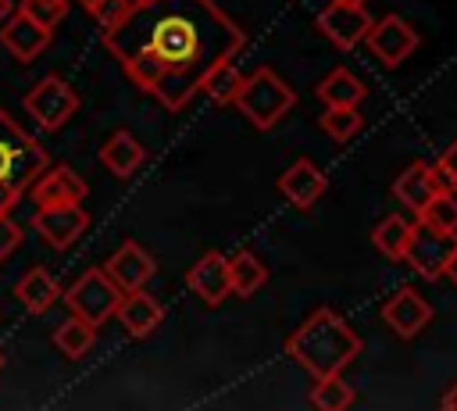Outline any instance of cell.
Listing matches in <instances>:
<instances>
[{"mask_svg":"<svg viewBox=\"0 0 457 411\" xmlns=\"http://www.w3.org/2000/svg\"><path fill=\"white\" fill-rule=\"evenodd\" d=\"M79 4H86V0H79Z\"/></svg>","mask_w":457,"mask_h":411,"instance_id":"obj_37","label":"cell"},{"mask_svg":"<svg viewBox=\"0 0 457 411\" xmlns=\"http://www.w3.org/2000/svg\"><path fill=\"white\" fill-rule=\"evenodd\" d=\"M453 250H457V232H443V229H432V225H425V222L414 218L411 239L403 247V261L421 279H439Z\"/></svg>","mask_w":457,"mask_h":411,"instance_id":"obj_7","label":"cell"},{"mask_svg":"<svg viewBox=\"0 0 457 411\" xmlns=\"http://www.w3.org/2000/svg\"><path fill=\"white\" fill-rule=\"evenodd\" d=\"M318 100L325 107H357L364 100V82L350 68H332L318 82Z\"/></svg>","mask_w":457,"mask_h":411,"instance_id":"obj_21","label":"cell"},{"mask_svg":"<svg viewBox=\"0 0 457 411\" xmlns=\"http://www.w3.org/2000/svg\"><path fill=\"white\" fill-rule=\"evenodd\" d=\"M136 4H143V0H125V7H129V11H132V7H136Z\"/></svg>","mask_w":457,"mask_h":411,"instance_id":"obj_35","label":"cell"},{"mask_svg":"<svg viewBox=\"0 0 457 411\" xmlns=\"http://www.w3.org/2000/svg\"><path fill=\"white\" fill-rule=\"evenodd\" d=\"M318 125H321V132H325L328 139L346 143V139H353V136L361 132L364 118H361L357 107H325V114L318 118Z\"/></svg>","mask_w":457,"mask_h":411,"instance_id":"obj_27","label":"cell"},{"mask_svg":"<svg viewBox=\"0 0 457 411\" xmlns=\"http://www.w3.org/2000/svg\"><path fill=\"white\" fill-rule=\"evenodd\" d=\"M104 272L111 275V282H114L121 293H129V289H143V286L154 279L157 264H154V257H150L136 239H125V243L104 261Z\"/></svg>","mask_w":457,"mask_h":411,"instance_id":"obj_15","label":"cell"},{"mask_svg":"<svg viewBox=\"0 0 457 411\" xmlns=\"http://www.w3.org/2000/svg\"><path fill=\"white\" fill-rule=\"evenodd\" d=\"M68 4H71V0H21V4H18V11H25L32 21H39V25L54 29V25L68 14Z\"/></svg>","mask_w":457,"mask_h":411,"instance_id":"obj_29","label":"cell"},{"mask_svg":"<svg viewBox=\"0 0 457 411\" xmlns=\"http://www.w3.org/2000/svg\"><path fill=\"white\" fill-rule=\"evenodd\" d=\"M61 300H64L68 315H79L100 329L107 318H114L121 289L111 282V275L104 268H86L68 289H61Z\"/></svg>","mask_w":457,"mask_h":411,"instance_id":"obj_5","label":"cell"},{"mask_svg":"<svg viewBox=\"0 0 457 411\" xmlns=\"http://www.w3.org/2000/svg\"><path fill=\"white\" fill-rule=\"evenodd\" d=\"M264 282H268V268L257 254L239 250V254L228 257V286H232L236 297H253Z\"/></svg>","mask_w":457,"mask_h":411,"instance_id":"obj_22","label":"cell"},{"mask_svg":"<svg viewBox=\"0 0 457 411\" xmlns=\"http://www.w3.org/2000/svg\"><path fill=\"white\" fill-rule=\"evenodd\" d=\"M11 11H14V7H11V0H0V21H4Z\"/></svg>","mask_w":457,"mask_h":411,"instance_id":"obj_34","label":"cell"},{"mask_svg":"<svg viewBox=\"0 0 457 411\" xmlns=\"http://www.w3.org/2000/svg\"><path fill=\"white\" fill-rule=\"evenodd\" d=\"M436 168H439V172L450 179V186L457 189V139H453V143L443 150V157H439V164H436Z\"/></svg>","mask_w":457,"mask_h":411,"instance_id":"obj_31","label":"cell"},{"mask_svg":"<svg viewBox=\"0 0 457 411\" xmlns=\"http://www.w3.org/2000/svg\"><path fill=\"white\" fill-rule=\"evenodd\" d=\"M100 161H104V168H107L111 175L129 179V175L146 161V150H143V143H139L129 129H114V132L104 139V147H100Z\"/></svg>","mask_w":457,"mask_h":411,"instance_id":"obj_20","label":"cell"},{"mask_svg":"<svg viewBox=\"0 0 457 411\" xmlns=\"http://www.w3.org/2000/svg\"><path fill=\"white\" fill-rule=\"evenodd\" d=\"M353 400H357V393H353V386L343 379V372H332V375H318V379H314L311 404H314L318 411H346Z\"/></svg>","mask_w":457,"mask_h":411,"instance_id":"obj_25","label":"cell"},{"mask_svg":"<svg viewBox=\"0 0 457 411\" xmlns=\"http://www.w3.org/2000/svg\"><path fill=\"white\" fill-rule=\"evenodd\" d=\"M368 46L386 68H400L414 50H418V32L400 18V14H382L368 29Z\"/></svg>","mask_w":457,"mask_h":411,"instance_id":"obj_10","label":"cell"},{"mask_svg":"<svg viewBox=\"0 0 457 411\" xmlns=\"http://www.w3.org/2000/svg\"><path fill=\"white\" fill-rule=\"evenodd\" d=\"M443 275H446V279H450V282L457 286V250L450 254V261H446V268H443Z\"/></svg>","mask_w":457,"mask_h":411,"instance_id":"obj_32","label":"cell"},{"mask_svg":"<svg viewBox=\"0 0 457 411\" xmlns=\"http://www.w3.org/2000/svg\"><path fill=\"white\" fill-rule=\"evenodd\" d=\"M0 368H4V350H0Z\"/></svg>","mask_w":457,"mask_h":411,"instance_id":"obj_36","label":"cell"},{"mask_svg":"<svg viewBox=\"0 0 457 411\" xmlns=\"http://www.w3.org/2000/svg\"><path fill=\"white\" fill-rule=\"evenodd\" d=\"M96 343V325L79 318V315H68L57 329H54V347L68 357V361H79L82 354H89V347Z\"/></svg>","mask_w":457,"mask_h":411,"instance_id":"obj_23","label":"cell"},{"mask_svg":"<svg viewBox=\"0 0 457 411\" xmlns=\"http://www.w3.org/2000/svg\"><path fill=\"white\" fill-rule=\"evenodd\" d=\"M50 36H54V29L32 21L25 11H11V14L0 21V43H4V50H7L14 61H21V64L36 61V57L50 46Z\"/></svg>","mask_w":457,"mask_h":411,"instance_id":"obj_11","label":"cell"},{"mask_svg":"<svg viewBox=\"0 0 457 411\" xmlns=\"http://www.w3.org/2000/svg\"><path fill=\"white\" fill-rule=\"evenodd\" d=\"M186 286L207 304V307H218L228 300L232 286H228V257H221L218 250H207L193 261V268L186 272Z\"/></svg>","mask_w":457,"mask_h":411,"instance_id":"obj_16","label":"cell"},{"mask_svg":"<svg viewBox=\"0 0 457 411\" xmlns=\"http://www.w3.org/2000/svg\"><path fill=\"white\" fill-rule=\"evenodd\" d=\"M411 229H414V218H403V214H386L375 232H371V243L378 247L382 257L389 261H403V247L411 239Z\"/></svg>","mask_w":457,"mask_h":411,"instance_id":"obj_24","label":"cell"},{"mask_svg":"<svg viewBox=\"0 0 457 411\" xmlns=\"http://www.w3.org/2000/svg\"><path fill=\"white\" fill-rule=\"evenodd\" d=\"M46 164H50V154L43 150V143H36L0 107V211H14Z\"/></svg>","mask_w":457,"mask_h":411,"instance_id":"obj_3","label":"cell"},{"mask_svg":"<svg viewBox=\"0 0 457 411\" xmlns=\"http://www.w3.org/2000/svg\"><path fill=\"white\" fill-rule=\"evenodd\" d=\"M443 407H446V411H453V407H457V382L446 390V397H443Z\"/></svg>","mask_w":457,"mask_h":411,"instance_id":"obj_33","label":"cell"},{"mask_svg":"<svg viewBox=\"0 0 457 411\" xmlns=\"http://www.w3.org/2000/svg\"><path fill=\"white\" fill-rule=\"evenodd\" d=\"M382 322L400 336V340H414L428 322H432V304L411 289V286H400L386 304H382Z\"/></svg>","mask_w":457,"mask_h":411,"instance_id":"obj_14","label":"cell"},{"mask_svg":"<svg viewBox=\"0 0 457 411\" xmlns=\"http://www.w3.org/2000/svg\"><path fill=\"white\" fill-rule=\"evenodd\" d=\"M86 193H89V186H86V179L79 172H71L68 164H54V168L46 164L36 175V182L29 186L25 197L36 207H46V204H82Z\"/></svg>","mask_w":457,"mask_h":411,"instance_id":"obj_12","label":"cell"},{"mask_svg":"<svg viewBox=\"0 0 457 411\" xmlns=\"http://www.w3.org/2000/svg\"><path fill=\"white\" fill-rule=\"evenodd\" d=\"M14 297L29 315H46L57 300H61V282L54 279L50 268L32 264L18 282H14Z\"/></svg>","mask_w":457,"mask_h":411,"instance_id":"obj_19","label":"cell"},{"mask_svg":"<svg viewBox=\"0 0 457 411\" xmlns=\"http://www.w3.org/2000/svg\"><path fill=\"white\" fill-rule=\"evenodd\" d=\"M32 229L39 232V239L46 247L68 250L89 229V214H86L82 204H46V207H36Z\"/></svg>","mask_w":457,"mask_h":411,"instance_id":"obj_9","label":"cell"},{"mask_svg":"<svg viewBox=\"0 0 457 411\" xmlns=\"http://www.w3.org/2000/svg\"><path fill=\"white\" fill-rule=\"evenodd\" d=\"M25 111L29 118L43 129V132H57L75 111H79V93L61 79V75H46L39 79L29 93H25Z\"/></svg>","mask_w":457,"mask_h":411,"instance_id":"obj_6","label":"cell"},{"mask_svg":"<svg viewBox=\"0 0 457 411\" xmlns=\"http://www.w3.org/2000/svg\"><path fill=\"white\" fill-rule=\"evenodd\" d=\"M104 43L143 93L182 111L211 68L246 50V29L214 0H143L104 29Z\"/></svg>","mask_w":457,"mask_h":411,"instance_id":"obj_1","label":"cell"},{"mask_svg":"<svg viewBox=\"0 0 457 411\" xmlns=\"http://www.w3.org/2000/svg\"><path fill=\"white\" fill-rule=\"evenodd\" d=\"M114 318L121 322V329L132 340H143V336H150L164 322V307L146 289H129V293H121V300L114 307Z\"/></svg>","mask_w":457,"mask_h":411,"instance_id":"obj_17","label":"cell"},{"mask_svg":"<svg viewBox=\"0 0 457 411\" xmlns=\"http://www.w3.org/2000/svg\"><path fill=\"white\" fill-rule=\"evenodd\" d=\"M232 104L253 122V129L268 132L296 104V93H293V86H286L275 75V68H257L253 75H243V86Z\"/></svg>","mask_w":457,"mask_h":411,"instance_id":"obj_4","label":"cell"},{"mask_svg":"<svg viewBox=\"0 0 457 411\" xmlns=\"http://www.w3.org/2000/svg\"><path fill=\"white\" fill-rule=\"evenodd\" d=\"M439 189H453V186H450V179H446L439 168H432V164H425V161L407 164V168L393 179V197H396L411 214H418Z\"/></svg>","mask_w":457,"mask_h":411,"instance_id":"obj_13","label":"cell"},{"mask_svg":"<svg viewBox=\"0 0 457 411\" xmlns=\"http://www.w3.org/2000/svg\"><path fill=\"white\" fill-rule=\"evenodd\" d=\"M414 218L425 222V225H432V229L457 232V197H453V189H439V193H436Z\"/></svg>","mask_w":457,"mask_h":411,"instance_id":"obj_28","label":"cell"},{"mask_svg":"<svg viewBox=\"0 0 457 411\" xmlns=\"http://www.w3.org/2000/svg\"><path fill=\"white\" fill-rule=\"evenodd\" d=\"M21 225L11 218V211H0V261H7L21 247Z\"/></svg>","mask_w":457,"mask_h":411,"instance_id":"obj_30","label":"cell"},{"mask_svg":"<svg viewBox=\"0 0 457 411\" xmlns=\"http://www.w3.org/2000/svg\"><path fill=\"white\" fill-rule=\"evenodd\" d=\"M361 4H364V0H361Z\"/></svg>","mask_w":457,"mask_h":411,"instance_id":"obj_38","label":"cell"},{"mask_svg":"<svg viewBox=\"0 0 457 411\" xmlns=\"http://www.w3.org/2000/svg\"><path fill=\"white\" fill-rule=\"evenodd\" d=\"M325 172L314 164V161H307V157H300V161H293L282 175H278V193L289 200V204H296V207H314L321 197H325Z\"/></svg>","mask_w":457,"mask_h":411,"instance_id":"obj_18","label":"cell"},{"mask_svg":"<svg viewBox=\"0 0 457 411\" xmlns=\"http://www.w3.org/2000/svg\"><path fill=\"white\" fill-rule=\"evenodd\" d=\"M314 25H318V32H321L332 46L350 50V46H357V43L368 36L371 14H368V7H364L361 0H328V4L318 11Z\"/></svg>","mask_w":457,"mask_h":411,"instance_id":"obj_8","label":"cell"},{"mask_svg":"<svg viewBox=\"0 0 457 411\" xmlns=\"http://www.w3.org/2000/svg\"><path fill=\"white\" fill-rule=\"evenodd\" d=\"M361 336L332 311V307H318L300 329H293V336L286 340V354L303 368L311 372L314 379L318 375H332V372H343L357 354H361Z\"/></svg>","mask_w":457,"mask_h":411,"instance_id":"obj_2","label":"cell"},{"mask_svg":"<svg viewBox=\"0 0 457 411\" xmlns=\"http://www.w3.org/2000/svg\"><path fill=\"white\" fill-rule=\"evenodd\" d=\"M239 86H243V71L232 64V61H221L218 68H211L207 71V79H204V86H200V93H207L214 104H232L236 100V93H239Z\"/></svg>","mask_w":457,"mask_h":411,"instance_id":"obj_26","label":"cell"}]
</instances>
